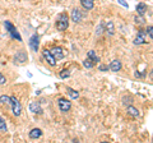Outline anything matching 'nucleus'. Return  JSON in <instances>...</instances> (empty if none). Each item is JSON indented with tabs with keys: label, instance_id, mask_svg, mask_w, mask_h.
Returning a JSON list of instances; mask_svg holds the SVG:
<instances>
[{
	"label": "nucleus",
	"instance_id": "f257e3e1",
	"mask_svg": "<svg viewBox=\"0 0 153 143\" xmlns=\"http://www.w3.org/2000/svg\"><path fill=\"white\" fill-rule=\"evenodd\" d=\"M55 26L59 31H65L68 30L69 27V16L66 13H60L59 16L56 17V22H55Z\"/></svg>",
	"mask_w": 153,
	"mask_h": 143
},
{
	"label": "nucleus",
	"instance_id": "f03ea898",
	"mask_svg": "<svg viewBox=\"0 0 153 143\" xmlns=\"http://www.w3.org/2000/svg\"><path fill=\"white\" fill-rule=\"evenodd\" d=\"M4 26H5V30H7V32L9 33V36H10L12 39L17 40V41H19V42L22 41V36H21V33L18 32V30L16 28V26H14L13 23H10L9 21H5V22H4Z\"/></svg>",
	"mask_w": 153,
	"mask_h": 143
},
{
	"label": "nucleus",
	"instance_id": "7ed1b4c3",
	"mask_svg": "<svg viewBox=\"0 0 153 143\" xmlns=\"http://www.w3.org/2000/svg\"><path fill=\"white\" fill-rule=\"evenodd\" d=\"M10 107L14 116H19L22 114V105L14 96H10Z\"/></svg>",
	"mask_w": 153,
	"mask_h": 143
},
{
	"label": "nucleus",
	"instance_id": "20e7f679",
	"mask_svg": "<svg viewBox=\"0 0 153 143\" xmlns=\"http://www.w3.org/2000/svg\"><path fill=\"white\" fill-rule=\"evenodd\" d=\"M57 106H59V110L61 112H68L71 109V102L69 101V100L64 98V97H60L59 100H57Z\"/></svg>",
	"mask_w": 153,
	"mask_h": 143
},
{
	"label": "nucleus",
	"instance_id": "39448f33",
	"mask_svg": "<svg viewBox=\"0 0 153 143\" xmlns=\"http://www.w3.org/2000/svg\"><path fill=\"white\" fill-rule=\"evenodd\" d=\"M50 52L52 54V56L55 58V60H61V59H64V56H65L64 49H63V47H60V46L52 47V49L50 50Z\"/></svg>",
	"mask_w": 153,
	"mask_h": 143
},
{
	"label": "nucleus",
	"instance_id": "423d86ee",
	"mask_svg": "<svg viewBox=\"0 0 153 143\" xmlns=\"http://www.w3.org/2000/svg\"><path fill=\"white\" fill-rule=\"evenodd\" d=\"M27 58H28L27 52L25 50H19L17 54L14 55V63H17V64H25L26 61H27Z\"/></svg>",
	"mask_w": 153,
	"mask_h": 143
},
{
	"label": "nucleus",
	"instance_id": "0eeeda50",
	"mask_svg": "<svg viewBox=\"0 0 153 143\" xmlns=\"http://www.w3.org/2000/svg\"><path fill=\"white\" fill-rule=\"evenodd\" d=\"M42 56H44V58L46 59V61H47V64H49V65H51V66H55V65H56L57 60H55V58L52 56V54L50 52V50H47V49L42 50Z\"/></svg>",
	"mask_w": 153,
	"mask_h": 143
},
{
	"label": "nucleus",
	"instance_id": "6e6552de",
	"mask_svg": "<svg viewBox=\"0 0 153 143\" xmlns=\"http://www.w3.org/2000/svg\"><path fill=\"white\" fill-rule=\"evenodd\" d=\"M70 18H71V21H73V22H75V23H79L80 21L83 19V14H82V12H80V9H78V8H74L73 10H71Z\"/></svg>",
	"mask_w": 153,
	"mask_h": 143
},
{
	"label": "nucleus",
	"instance_id": "1a4fd4ad",
	"mask_svg": "<svg viewBox=\"0 0 153 143\" xmlns=\"http://www.w3.org/2000/svg\"><path fill=\"white\" fill-rule=\"evenodd\" d=\"M30 47L33 51H38V47H40V36L38 35H32L30 39Z\"/></svg>",
	"mask_w": 153,
	"mask_h": 143
},
{
	"label": "nucleus",
	"instance_id": "9d476101",
	"mask_svg": "<svg viewBox=\"0 0 153 143\" xmlns=\"http://www.w3.org/2000/svg\"><path fill=\"white\" fill-rule=\"evenodd\" d=\"M121 68H123V64H121V61L119 59L112 60L111 63H110V65H108V69L111 72H120Z\"/></svg>",
	"mask_w": 153,
	"mask_h": 143
},
{
	"label": "nucleus",
	"instance_id": "9b49d317",
	"mask_svg": "<svg viewBox=\"0 0 153 143\" xmlns=\"http://www.w3.org/2000/svg\"><path fill=\"white\" fill-rule=\"evenodd\" d=\"M134 44L135 45H143V44H147V41H146V32L140 30L139 32H138V35H137V39L134 40Z\"/></svg>",
	"mask_w": 153,
	"mask_h": 143
},
{
	"label": "nucleus",
	"instance_id": "f8f14e48",
	"mask_svg": "<svg viewBox=\"0 0 153 143\" xmlns=\"http://www.w3.org/2000/svg\"><path fill=\"white\" fill-rule=\"evenodd\" d=\"M42 134H44V132H42L40 128H33V129H31V132L28 133L31 139H38V138L42 137Z\"/></svg>",
	"mask_w": 153,
	"mask_h": 143
},
{
	"label": "nucleus",
	"instance_id": "ddd939ff",
	"mask_svg": "<svg viewBox=\"0 0 153 143\" xmlns=\"http://www.w3.org/2000/svg\"><path fill=\"white\" fill-rule=\"evenodd\" d=\"M30 111L33 112V114H42V107H41L40 102H37V101L31 102V105H30Z\"/></svg>",
	"mask_w": 153,
	"mask_h": 143
},
{
	"label": "nucleus",
	"instance_id": "4468645a",
	"mask_svg": "<svg viewBox=\"0 0 153 143\" xmlns=\"http://www.w3.org/2000/svg\"><path fill=\"white\" fill-rule=\"evenodd\" d=\"M80 5H82L85 10H92L94 8V0H80Z\"/></svg>",
	"mask_w": 153,
	"mask_h": 143
},
{
	"label": "nucleus",
	"instance_id": "2eb2a0df",
	"mask_svg": "<svg viewBox=\"0 0 153 143\" xmlns=\"http://www.w3.org/2000/svg\"><path fill=\"white\" fill-rule=\"evenodd\" d=\"M137 13H138V16H140V17H143L144 14L147 13V9H148V5L146 3H139L137 5Z\"/></svg>",
	"mask_w": 153,
	"mask_h": 143
},
{
	"label": "nucleus",
	"instance_id": "dca6fc26",
	"mask_svg": "<svg viewBox=\"0 0 153 143\" xmlns=\"http://www.w3.org/2000/svg\"><path fill=\"white\" fill-rule=\"evenodd\" d=\"M87 58L92 61L93 64H97V63H100V56L96 54V52L93 51V50H89L88 52H87Z\"/></svg>",
	"mask_w": 153,
	"mask_h": 143
},
{
	"label": "nucleus",
	"instance_id": "f3484780",
	"mask_svg": "<svg viewBox=\"0 0 153 143\" xmlns=\"http://www.w3.org/2000/svg\"><path fill=\"white\" fill-rule=\"evenodd\" d=\"M126 111H128L129 115L133 116V118H138V116H139V110H138L137 107L131 106V105H128V106H126Z\"/></svg>",
	"mask_w": 153,
	"mask_h": 143
},
{
	"label": "nucleus",
	"instance_id": "a211bd4d",
	"mask_svg": "<svg viewBox=\"0 0 153 143\" xmlns=\"http://www.w3.org/2000/svg\"><path fill=\"white\" fill-rule=\"evenodd\" d=\"M105 32H107V35H110V36L115 35V26H114V23L111 21L105 25Z\"/></svg>",
	"mask_w": 153,
	"mask_h": 143
},
{
	"label": "nucleus",
	"instance_id": "6ab92c4d",
	"mask_svg": "<svg viewBox=\"0 0 153 143\" xmlns=\"http://www.w3.org/2000/svg\"><path fill=\"white\" fill-rule=\"evenodd\" d=\"M66 91H68V95L70 96V98L76 100V98L79 97V92H78V91H75V89H73V88H70V87H66Z\"/></svg>",
	"mask_w": 153,
	"mask_h": 143
},
{
	"label": "nucleus",
	"instance_id": "aec40b11",
	"mask_svg": "<svg viewBox=\"0 0 153 143\" xmlns=\"http://www.w3.org/2000/svg\"><path fill=\"white\" fill-rule=\"evenodd\" d=\"M10 105V96H7V95H1L0 96V105Z\"/></svg>",
	"mask_w": 153,
	"mask_h": 143
},
{
	"label": "nucleus",
	"instance_id": "412c9836",
	"mask_svg": "<svg viewBox=\"0 0 153 143\" xmlns=\"http://www.w3.org/2000/svg\"><path fill=\"white\" fill-rule=\"evenodd\" d=\"M59 75H60V78H61V79L68 78L69 75H70V70H69V69H63V70H60Z\"/></svg>",
	"mask_w": 153,
	"mask_h": 143
},
{
	"label": "nucleus",
	"instance_id": "4be33fe9",
	"mask_svg": "<svg viewBox=\"0 0 153 143\" xmlns=\"http://www.w3.org/2000/svg\"><path fill=\"white\" fill-rule=\"evenodd\" d=\"M83 66H84V68L91 69V68H93V66H94V64L87 58V59H84V60H83Z\"/></svg>",
	"mask_w": 153,
	"mask_h": 143
},
{
	"label": "nucleus",
	"instance_id": "5701e85b",
	"mask_svg": "<svg viewBox=\"0 0 153 143\" xmlns=\"http://www.w3.org/2000/svg\"><path fill=\"white\" fill-rule=\"evenodd\" d=\"M103 28H105V23H102V22H101V23L98 25V27L96 28V36H100V35H101V33L105 31Z\"/></svg>",
	"mask_w": 153,
	"mask_h": 143
},
{
	"label": "nucleus",
	"instance_id": "b1692460",
	"mask_svg": "<svg viewBox=\"0 0 153 143\" xmlns=\"http://www.w3.org/2000/svg\"><path fill=\"white\" fill-rule=\"evenodd\" d=\"M146 33L148 35V37H149V40H152V39H153V27H152L151 25L146 28Z\"/></svg>",
	"mask_w": 153,
	"mask_h": 143
},
{
	"label": "nucleus",
	"instance_id": "393cba45",
	"mask_svg": "<svg viewBox=\"0 0 153 143\" xmlns=\"http://www.w3.org/2000/svg\"><path fill=\"white\" fill-rule=\"evenodd\" d=\"M0 132H7V124L1 116H0Z\"/></svg>",
	"mask_w": 153,
	"mask_h": 143
},
{
	"label": "nucleus",
	"instance_id": "a878e982",
	"mask_svg": "<svg viewBox=\"0 0 153 143\" xmlns=\"http://www.w3.org/2000/svg\"><path fill=\"white\" fill-rule=\"evenodd\" d=\"M133 102V98L130 96H125V97H123V104L125 105V106H128V105H131Z\"/></svg>",
	"mask_w": 153,
	"mask_h": 143
},
{
	"label": "nucleus",
	"instance_id": "bb28decb",
	"mask_svg": "<svg viewBox=\"0 0 153 143\" xmlns=\"http://www.w3.org/2000/svg\"><path fill=\"white\" fill-rule=\"evenodd\" d=\"M98 70H101V72H107V70H108V65H107V64H100Z\"/></svg>",
	"mask_w": 153,
	"mask_h": 143
},
{
	"label": "nucleus",
	"instance_id": "cd10ccee",
	"mask_svg": "<svg viewBox=\"0 0 153 143\" xmlns=\"http://www.w3.org/2000/svg\"><path fill=\"white\" fill-rule=\"evenodd\" d=\"M7 83V78H5V75L0 73V86H4Z\"/></svg>",
	"mask_w": 153,
	"mask_h": 143
},
{
	"label": "nucleus",
	"instance_id": "c85d7f7f",
	"mask_svg": "<svg viewBox=\"0 0 153 143\" xmlns=\"http://www.w3.org/2000/svg\"><path fill=\"white\" fill-rule=\"evenodd\" d=\"M135 23H139V25H144L146 23V21L143 19V17H135Z\"/></svg>",
	"mask_w": 153,
	"mask_h": 143
},
{
	"label": "nucleus",
	"instance_id": "c756f323",
	"mask_svg": "<svg viewBox=\"0 0 153 143\" xmlns=\"http://www.w3.org/2000/svg\"><path fill=\"white\" fill-rule=\"evenodd\" d=\"M117 1H119V3H120V4H121V5H123V7H125V8H128V7H129V5H128V3L125 1V0H117Z\"/></svg>",
	"mask_w": 153,
	"mask_h": 143
},
{
	"label": "nucleus",
	"instance_id": "7c9ffc66",
	"mask_svg": "<svg viewBox=\"0 0 153 143\" xmlns=\"http://www.w3.org/2000/svg\"><path fill=\"white\" fill-rule=\"evenodd\" d=\"M134 75H135L137 78H142V77H144V74H142V73H139V72H135L134 73Z\"/></svg>",
	"mask_w": 153,
	"mask_h": 143
}]
</instances>
